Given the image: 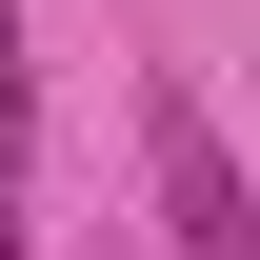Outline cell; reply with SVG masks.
<instances>
[{
    "label": "cell",
    "mask_w": 260,
    "mask_h": 260,
    "mask_svg": "<svg viewBox=\"0 0 260 260\" xmlns=\"http://www.w3.org/2000/svg\"><path fill=\"white\" fill-rule=\"evenodd\" d=\"M140 140H160L180 260H260V200H240V160H220V120H200V80H140Z\"/></svg>",
    "instance_id": "cell-1"
},
{
    "label": "cell",
    "mask_w": 260,
    "mask_h": 260,
    "mask_svg": "<svg viewBox=\"0 0 260 260\" xmlns=\"http://www.w3.org/2000/svg\"><path fill=\"white\" fill-rule=\"evenodd\" d=\"M20 120H40V100H20V0H0V160H20Z\"/></svg>",
    "instance_id": "cell-2"
}]
</instances>
